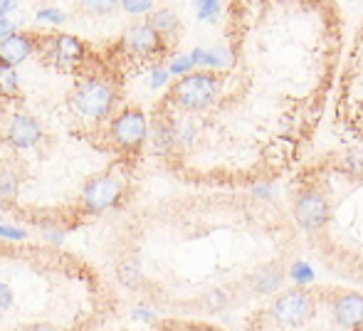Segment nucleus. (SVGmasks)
<instances>
[{
	"label": "nucleus",
	"instance_id": "nucleus-24",
	"mask_svg": "<svg viewBox=\"0 0 363 331\" xmlns=\"http://www.w3.org/2000/svg\"><path fill=\"white\" fill-rule=\"evenodd\" d=\"M0 237L10 242H20V240H25V230H20V228H15V225H0Z\"/></svg>",
	"mask_w": 363,
	"mask_h": 331
},
{
	"label": "nucleus",
	"instance_id": "nucleus-1",
	"mask_svg": "<svg viewBox=\"0 0 363 331\" xmlns=\"http://www.w3.org/2000/svg\"><path fill=\"white\" fill-rule=\"evenodd\" d=\"M72 109L84 119L101 121L111 114L116 104V89L111 82L101 77H89L82 79L72 91Z\"/></svg>",
	"mask_w": 363,
	"mask_h": 331
},
{
	"label": "nucleus",
	"instance_id": "nucleus-31",
	"mask_svg": "<svg viewBox=\"0 0 363 331\" xmlns=\"http://www.w3.org/2000/svg\"><path fill=\"white\" fill-rule=\"evenodd\" d=\"M45 237H48L52 245H62V242H65V232L62 230H45Z\"/></svg>",
	"mask_w": 363,
	"mask_h": 331
},
{
	"label": "nucleus",
	"instance_id": "nucleus-18",
	"mask_svg": "<svg viewBox=\"0 0 363 331\" xmlns=\"http://www.w3.org/2000/svg\"><path fill=\"white\" fill-rule=\"evenodd\" d=\"M84 8L94 15H109L119 8V0H84Z\"/></svg>",
	"mask_w": 363,
	"mask_h": 331
},
{
	"label": "nucleus",
	"instance_id": "nucleus-28",
	"mask_svg": "<svg viewBox=\"0 0 363 331\" xmlns=\"http://www.w3.org/2000/svg\"><path fill=\"white\" fill-rule=\"evenodd\" d=\"M131 319H134V322H153V319H156V314L151 312V309H146V307H139V309H134V312H131Z\"/></svg>",
	"mask_w": 363,
	"mask_h": 331
},
{
	"label": "nucleus",
	"instance_id": "nucleus-19",
	"mask_svg": "<svg viewBox=\"0 0 363 331\" xmlns=\"http://www.w3.org/2000/svg\"><path fill=\"white\" fill-rule=\"evenodd\" d=\"M289 274H291V279H294V282H299V284H306V282H311V279H314V272H311V267L306 262H294V264H291V269H289Z\"/></svg>",
	"mask_w": 363,
	"mask_h": 331
},
{
	"label": "nucleus",
	"instance_id": "nucleus-17",
	"mask_svg": "<svg viewBox=\"0 0 363 331\" xmlns=\"http://www.w3.org/2000/svg\"><path fill=\"white\" fill-rule=\"evenodd\" d=\"M153 3H156V0H119V5L124 8V13H129V15H146V13H151Z\"/></svg>",
	"mask_w": 363,
	"mask_h": 331
},
{
	"label": "nucleus",
	"instance_id": "nucleus-30",
	"mask_svg": "<svg viewBox=\"0 0 363 331\" xmlns=\"http://www.w3.org/2000/svg\"><path fill=\"white\" fill-rule=\"evenodd\" d=\"M208 307H211V309L225 307V294L223 292H213L211 297H208Z\"/></svg>",
	"mask_w": 363,
	"mask_h": 331
},
{
	"label": "nucleus",
	"instance_id": "nucleus-27",
	"mask_svg": "<svg viewBox=\"0 0 363 331\" xmlns=\"http://www.w3.org/2000/svg\"><path fill=\"white\" fill-rule=\"evenodd\" d=\"M13 33H18V23L10 20L8 15L0 18V38H8V35H13Z\"/></svg>",
	"mask_w": 363,
	"mask_h": 331
},
{
	"label": "nucleus",
	"instance_id": "nucleus-15",
	"mask_svg": "<svg viewBox=\"0 0 363 331\" xmlns=\"http://www.w3.org/2000/svg\"><path fill=\"white\" fill-rule=\"evenodd\" d=\"M18 188H20V181L10 168H0V201H15L18 196Z\"/></svg>",
	"mask_w": 363,
	"mask_h": 331
},
{
	"label": "nucleus",
	"instance_id": "nucleus-2",
	"mask_svg": "<svg viewBox=\"0 0 363 331\" xmlns=\"http://www.w3.org/2000/svg\"><path fill=\"white\" fill-rule=\"evenodd\" d=\"M216 94L218 79L208 72H188L173 86V101L188 111H201L211 106L216 101Z\"/></svg>",
	"mask_w": 363,
	"mask_h": 331
},
{
	"label": "nucleus",
	"instance_id": "nucleus-8",
	"mask_svg": "<svg viewBox=\"0 0 363 331\" xmlns=\"http://www.w3.org/2000/svg\"><path fill=\"white\" fill-rule=\"evenodd\" d=\"M121 43H124V47L129 50L131 55H136V57H153V55L161 52L163 38L148 23H136L126 28Z\"/></svg>",
	"mask_w": 363,
	"mask_h": 331
},
{
	"label": "nucleus",
	"instance_id": "nucleus-23",
	"mask_svg": "<svg viewBox=\"0 0 363 331\" xmlns=\"http://www.w3.org/2000/svg\"><path fill=\"white\" fill-rule=\"evenodd\" d=\"M13 289H10L8 282H0V314H5L10 307H13Z\"/></svg>",
	"mask_w": 363,
	"mask_h": 331
},
{
	"label": "nucleus",
	"instance_id": "nucleus-21",
	"mask_svg": "<svg viewBox=\"0 0 363 331\" xmlns=\"http://www.w3.org/2000/svg\"><path fill=\"white\" fill-rule=\"evenodd\" d=\"M119 274H121V279H124L126 284H136L141 279V267L134 262V259H129L126 264H121Z\"/></svg>",
	"mask_w": 363,
	"mask_h": 331
},
{
	"label": "nucleus",
	"instance_id": "nucleus-12",
	"mask_svg": "<svg viewBox=\"0 0 363 331\" xmlns=\"http://www.w3.org/2000/svg\"><path fill=\"white\" fill-rule=\"evenodd\" d=\"M252 284L259 294L277 292L279 284H282V269H279L277 264H264V267H259V272L252 277Z\"/></svg>",
	"mask_w": 363,
	"mask_h": 331
},
{
	"label": "nucleus",
	"instance_id": "nucleus-16",
	"mask_svg": "<svg viewBox=\"0 0 363 331\" xmlns=\"http://www.w3.org/2000/svg\"><path fill=\"white\" fill-rule=\"evenodd\" d=\"M35 18H38V23L55 25V28H57V25H65V23H67V13H62L60 8H52V5H50V8L38 10V15H35Z\"/></svg>",
	"mask_w": 363,
	"mask_h": 331
},
{
	"label": "nucleus",
	"instance_id": "nucleus-22",
	"mask_svg": "<svg viewBox=\"0 0 363 331\" xmlns=\"http://www.w3.org/2000/svg\"><path fill=\"white\" fill-rule=\"evenodd\" d=\"M193 67H196V64H193L191 55H188V57H178V60H173L171 67H168V72H171V74H188Z\"/></svg>",
	"mask_w": 363,
	"mask_h": 331
},
{
	"label": "nucleus",
	"instance_id": "nucleus-4",
	"mask_svg": "<svg viewBox=\"0 0 363 331\" xmlns=\"http://www.w3.org/2000/svg\"><path fill=\"white\" fill-rule=\"evenodd\" d=\"M111 141H114L119 149H139L144 146L146 136H148V121L146 114L141 109H124L121 114H116L111 119L109 126Z\"/></svg>",
	"mask_w": 363,
	"mask_h": 331
},
{
	"label": "nucleus",
	"instance_id": "nucleus-25",
	"mask_svg": "<svg viewBox=\"0 0 363 331\" xmlns=\"http://www.w3.org/2000/svg\"><path fill=\"white\" fill-rule=\"evenodd\" d=\"M346 164H349V168L356 173V176H363V154L361 151H351V154L346 156Z\"/></svg>",
	"mask_w": 363,
	"mask_h": 331
},
{
	"label": "nucleus",
	"instance_id": "nucleus-32",
	"mask_svg": "<svg viewBox=\"0 0 363 331\" xmlns=\"http://www.w3.org/2000/svg\"><path fill=\"white\" fill-rule=\"evenodd\" d=\"M257 196H272V188H257Z\"/></svg>",
	"mask_w": 363,
	"mask_h": 331
},
{
	"label": "nucleus",
	"instance_id": "nucleus-6",
	"mask_svg": "<svg viewBox=\"0 0 363 331\" xmlns=\"http://www.w3.org/2000/svg\"><path fill=\"white\" fill-rule=\"evenodd\" d=\"M84 57H86V50L82 45L79 38L74 35H55L52 43H50V60L57 69L62 72H74L84 64Z\"/></svg>",
	"mask_w": 363,
	"mask_h": 331
},
{
	"label": "nucleus",
	"instance_id": "nucleus-9",
	"mask_svg": "<svg viewBox=\"0 0 363 331\" xmlns=\"http://www.w3.org/2000/svg\"><path fill=\"white\" fill-rule=\"evenodd\" d=\"M294 218L304 230H319L329 220V203L324 201V196L309 191L296 201Z\"/></svg>",
	"mask_w": 363,
	"mask_h": 331
},
{
	"label": "nucleus",
	"instance_id": "nucleus-13",
	"mask_svg": "<svg viewBox=\"0 0 363 331\" xmlns=\"http://www.w3.org/2000/svg\"><path fill=\"white\" fill-rule=\"evenodd\" d=\"M148 25L156 30L161 38H168V35H176L178 33V18L173 10H153L151 18H148Z\"/></svg>",
	"mask_w": 363,
	"mask_h": 331
},
{
	"label": "nucleus",
	"instance_id": "nucleus-26",
	"mask_svg": "<svg viewBox=\"0 0 363 331\" xmlns=\"http://www.w3.org/2000/svg\"><path fill=\"white\" fill-rule=\"evenodd\" d=\"M168 77H171V72H168V69L156 67L151 72V86H153V89H158V86H163V84L168 82Z\"/></svg>",
	"mask_w": 363,
	"mask_h": 331
},
{
	"label": "nucleus",
	"instance_id": "nucleus-29",
	"mask_svg": "<svg viewBox=\"0 0 363 331\" xmlns=\"http://www.w3.org/2000/svg\"><path fill=\"white\" fill-rule=\"evenodd\" d=\"M20 5V0H0V18H5V15L15 13Z\"/></svg>",
	"mask_w": 363,
	"mask_h": 331
},
{
	"label": "nucleus",
	"instance_id": "nucleus-5",
	"mask_svg": "<svg viewBox=\"0 0 363 331\" xmlns=\"http://www.w3.org/2000/svg\"><path fill=\"white\" fill-rule=\"evenodd\" d=\"M314 314V302L304 292H287L272 304V317L282 327H304Z\"/></svg>",
	"mask_w": 363,
	"mask_h": 331
},
{
	"label": "nucleus",
	"instance_id": "nucleus-14",
	"mask_svg": "<svg viewBox=\"0 0 363 331\" xmlns=\"http://www.w3.org/2000/svg\"><path fill=\"white\" fill-rule=\"evenodd\" d=\"M20 94V77L15 67L0 62V99H13Z\"/></svg>",
	"mask_w": 363,
	"mask_h": 331
},
{
	"label": "nucleus",
	"instance_id": "nucleus-10",
	"mask_svg": "<svg viewBox=\"0 0 363 331\" xmlns=\"http://www.w3.org/2000/svg\"><path fill=\"white\" fill-rule=\"evenodd\" d=\"M33 50L35 40L25 33H13L8 38H0V62L18 67V64H23L33 55Z\"/></svg>",
	"mask_w": 363,
	"mask_h": 331
},
{
	"label": "nucleus",
	"instance_id": "nucleus-7",
	"mask_svg": "<svg viewBox=\"0 0 363 331\" xmlns=\"http://www.w3.org/2000/svg\"><path fill=\"white\" fill-rule=\"evenodd\" d=\"M40 139H43V129H40V124L33 116L25 114V111H18V114L10 116L8 129H5V141H8L10 146L25 151V149L38 146Z\"/></svg>",
	"mask_w": 363,
	"mask_h": 331
},
{
	"label": "nucleus",
	"instance_id": "nucleus-11",
	"mask_svg": "<svg viewBox=\"0 0 363 331\" xmlns=\"http://www.w3.org/2000/svg\"><path fill=\"white\" fill-rule=\"evenodd\" d=\"M334 317H336V322L346 329L363 327V297L361 294H344V297L336 299Z\"/></svg>",
	"mask_w": 363,
	"mask_h": 331
},
{
	"label": "nucleus",
	"instance_id": "nucleus-20",
	"mask_svg": "<svg viewBox=\"0 0 363 331\" xmlns=\"http://www.w3.org/2000/svg\"><path fill=\"white\" fill-rule=\"evenodd\" d=\"M220 13L218 0H198V18L201 20H216Z\"/></svg>",
	"mask_w": 363,
	"mask_h": 331
},
{
	"label": "nucleus",
	"instance_id": "nucleus-3",
	"mask_svg": "<svg viewBox=\"0 0 363 331\" xmlns=\"http://www.w3.org/2000/svg\"><path fill=\"white\" fill-rule=\"evenodd\" d=\"M121 196H124V178L116 171H106L86 183L82 203L89 213H104L114 208L121 201Z\"/></svg>",
	"mask_w": 363,
	"mask_h": 331
}]
</instances>
